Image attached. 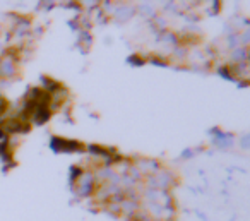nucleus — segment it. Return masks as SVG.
Wrapping results in <instances>:
<instances>
[{"instance_id":"obj_1","label":"nucleus","mask_w":250,"mask_h":221,"mask_svg":"<svg viewBox=\"0 0 250 221\" xmlns=\"http://www.w3.org/2000/svg\"><path fill=\"white\" fill-rule=\"evenodd\" d=\"M14 72H16L14 62H11L9 59H4L0 62V74H2V76H12Z\"/></svg>"},{"instance_id":"obj_2","label":"nucleus","mask_w":250,"mask_h":221,"mask_svg":"<svg viewBox=\"0 0 250 221\" xmlns=\"http://www.w3.org/2000/svg\"><path fill=\"white\" fill-rule=\"evenodd\" d=\"M5 127H7L9 132H16V131H19V122L18 120H9V122H5Z\"/></svg>"}]
</instances>
